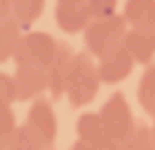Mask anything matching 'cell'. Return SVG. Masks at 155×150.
Instances as JSON below:
<instances>
[{"label": "cell", "mask_w": 155, "mask_h": 150, "mask_svg": "<svg viewBox=\"0 0 155 150\" xmlns=\"http://www.w3.org/2000/svg\"><path fill=\"white\" fill-rule=\"evenodd\" d=\"M138 104L148 116L155 114V63L145 65V70L138 80Z\"/></svg>", "instance_id": "14"}, {"label": "cell", "mask_w": 155, "mask_h": 150, "mask_svg": "<svg viewBox=\"0 0 155 150\" xmlns=\"http://www.w3.org/2000/svg\"><path fill=\"white\" fill-rule=\"evenodd\" d=\"M24 126L29 131H34L46 148H51L53 140H56V135H58V119H56V111H53L51 102L44 99V97L34 99V104L27 111V123Z\"/></svg>", "instance_id": "6"}, {"label": "cell", "mask_w": 155, "mask_h": 150, "mask_svg": "<svg viewBox=\"0 0 155 150\" xmlns=\"http://www.w3.org/2000/svg\"><path fill=\"white\" fill-rule=\"evenodd\" d=\"M56 48H58V41L48 31H24L12 60L17 65H31V68L46 70L56 56Z\"/></svg>", "instance_id": "3"}, {"label": "cell", "mask_w": 155, "mask_h": 150, "mask_svg": "<svg viewBox=\"0 0 155 150\" xmlns=\"http://www.w3.org/2000/svg\"><path fill=\"white\" fill-rule=\"evenodd\" d=\"M10 15H12V2L10 0H0V22L7 19Z\"/></svg>", "instance_id": "21"}, {"label": "cell", "mask_w": 155, "mask_h": 150, "mask_svg": "<svg viewBox=\"0 0 155 150\" xmlns=\"http://www.w3.org/2000/svg\"><path fill=\"white\" fill-rule=\"evenodd\" d=\"M133 68H136V60L126 46H119L111 53L97 58V73H99V80L104 85H116V82L126 80L133 73Z\"/></svg>", "instance_id": "7"}, {"label": "cell", "mask_w": 155, "mask_h": 150, "mask_svg": "<svg viewBox=\"0 0 155 150\" xmlns=\"http://www.w3.org/2000/svg\"><path fill=\"white\" fill-rule=\"evenodd\" d=\"M15 87H17V99L29 102V99H41V94L48 90V77L44 68H31V65H17L15 73Z\"/></svg>", "instance_id": "9"}, {"label": "cell", "mask_w": 155, "mask_h": 150, "mask_svg": "<svg viewBox=\"0 0 155 150\" xmlns=\"http://www.w3.org/2000/svg\"><path fill=\"white\" fill-rule=\"evenodd\" d=\"M73 58H75V53H73L65 44H58L56 56H53V60H51V63H48V68H46L48 92H51V97H53V99H58V97H63V94H65V82H68V75H70Z\"/></svg>", "instance_id": "10"}, {"label": "cell", "mask_w": 155, "mask_h": 150, "mask_svg": "<svg viewBox=\"0 0 155 150\" xmlns=\"http://www.w3.org/2000/svg\"><path fill=\"white\" fill-rule=\"evenodd\" d=\"M116 2L119 0H87V7L92 17H107V15H116Z\"/></svg>", "instance_id": "20"}, {"label": "cell", "mask_w": 155, "mask_h": 150, "mask_svg": "<svg viewBox=\"0 0 155 150\" xmlns=\"http://www.w3.org/2000/svg\"><path fill=\"white\" fill-rule=\"evenodd\" d=\"M7 150H48L44 143H41V138L34 133V131H29L24 123L17 128V133H15V138H12V143H10V148Z\"/></svg>", "instance_id": "16"}, {"label": "cell", "mask_w": 155, "mask_h": 150, "mask_svg": "<svg viewBox=\"0 0 155 150\" xmlns=\"http://www.w3.org/2000/svg\"><path fill=\"white\" fill-rule=\"evenodd\" d=\"M75 131H78V140H85V143L104 148V150H121V143L111 135V131L102 121L99 111H85V114H80L78 123H75Z\"/></svg>", "instance_id": "5"}, {"label": "cell", "mask_w": 155, "mask_h": 150, "mask_svg": "<svg viewBox=\"0 0 155 150\" xmlns=\"http://www.w3.org/2000/svg\"><path fill=\"white\" fill-rule=\"evenodd\" d=\"M17 102V87H15V77L10 73L0 70V109H10V104Z\"/></svg>", "instance_id": "19"}, {"label": "cell", "mask_w": 155, "mask_h": 150, "mask_svg": "<svg viewBox=\"0 0 155 150\" xmlns=\"http://www.w3.org/2000/svg\"><path fill=\"white\" fill-rule=\"evenodd\" d=\"M56 24L61 31L65 34H80L85 31V27L92 19V12L87 7V0H65V2H56Z\"/></svg>", "instance_id": "8"}, {"label": "cell", "mask_w": 155, "mask_h": 150, "mask_svg": "<svg viewBox=\"0 0 155 150\" xmlns=\"http://www.w3.org/2000/svg\"><path fill=\"white\" fill-rule=\"evenodd\" d=\"M121 17L131 29H155V0H126Z\"/></svg>", "instance_id": "12"}, {"label": "cell", "mask_w": 155, "mask_h": 150, "mask_svg": "<svg viewBox=\"0 0 155 150\" xmlns=\"http://www.w3.org/2000/svg\"><path fill=\"white\" fill-rule=\"evenodd\" d=\"M19 123H17V116L12 109H0V150H7L15 133H17Z\"/></svg>", "instance_id": "18"}, {"label": "cell", "mask_w": 155, "mask_h": 150, "mask_svg": "<svg viewBox=\"0 0 155 150\" xmlns=\"http://www.w3.org/2000/svg\"><path fill=\"white\" fill-rule=\"evenodd\" d=\"M56 2H65V0H56Z\"/></svg>", "instance_id": "24"}, {"label": "cell", "mask_w": 155, "mask_h": 150, "mask_svg": "<svg viewBox=\"0 0 155 150\" xmlns=\"http://www.w3.org/2000/svg\"><path fill=\"white\" fill-rule=\"evenodd\" d=\"M70 150H104V148L90 145V143H85V140H78V143H73V145H70Z\"/></svg>", "instance_id": "22"}, {"label": "cell", "mask_w": 155, "mask_h": 150, "mask_svg": "<svg viewBox=\"0 0 155 150\" xmlns=\"http://www.w3.org/2000/svg\"><path fill=\"white\" fill-rule=\"evenodd\" d=\"M102 80L97 73V60L87 51H78L70 65V75L65 82V94L70 106H85L97 97Z\"/></svg>", "instance_id": "2"}, {"label": "cell", "mask_w": 155, "mask_h": 150, "mask_svg": "<svg viewBox=\"0 0 155 150\" xmlns=\"http://www.w3.org/2000/svg\"><path fill=\"white\" fill-rule=\"evenodd\" d=\"M99 116H102V121L107 123V128L111 131V135L119 140V143H124L133 131H136V119H133V111H131V106H128V102H126V97L121 94V92H114L104 104H102V109H99Z\"/></svg>", "instance_id": "4"}, {"label": "cell", "mask_w": 155, "mask_h": 150, "mask_svg": "<svg viewBox=\"0 0 155 150\" xmlns=\"http://www.w3.org/2000/svg\"><path fill=\"white\" fill-rule=\"evenodd\" d=\"M126 19L121 15H107V17H92L90 24L82 31V41H85V51L94 58H102L107 53H111L114 48L124 46L126 41Z\"/></svg>", "instance_id": "1"}, {"label": "cell", "mask_w": 155, "mask_h": 150, "mask_svg": "<svg viewBox=\"0 0 155 150\" xmlns=\"http://www.w3.org/2000/svg\"><path fill=\"white\" fill-rule=\"evenodd\" d=\"M48 150H51V148H48Z\"/></svg>", "instance_id": "25"}, {"label": "cell", "mask_w": 155, "mask_h": 150, "mask_svg": "<svg viewBox=\"0 0 155 150\" xmlns=\"http://www.w3.org/2000/svg\"><path fill=\"white\" fill-rule=\"evenodd\" d=\"M22 36H24V27H22L12 15L0 22V63L15 58Z\"/></svg>", "instance_id": "13"}, {"label": "cell", "mask_w": 155, "mask_h": 150, "mask_svg": "<svg viewBox=\"0 0 155 150\" xmlns=\"http://www.w3.org/2000/svg\"><path fill=\"white\" fill-rule=\"evenodd\" d=\"M124 46L133 56L136 65H150L155 58V29H128Z\"/></svg>", "instance_id": "11"}, {"label": "cell", "mask_w": 155, "mask_h": 150, "mask_svg": "<svg viewBox=\"0 0 155 150\" xmlns=\"http://www.w3.org/2000/svg\"><path fill=\"white\" fill-rule=\"evenodd\" d=\"M12 2V17L24 27V31H29V27L41 17L46 0H10Z\"/></svg>", "instance_id": "15"}, {"label": "cell", "mask_w": 155, "mask_h": 150, "mask_svg": "<svg viewBox=\"0 0 155 150\" xmlns=\"http://www.w3.org/2000/svg\"><path fill=\"white\" fill-rule=\"evenodd\" d=\"M150 138H153V148H155V114L150 116Z\"/></svg>", "instance_id": "23"}, {"label": "cell", "mask_w": 155, "mask_h": 150, "mask_svg": "<svg viewBox=\"0 0 155 150\" xmlns=\"http://www.w3.org/2000/svg\"><path fill=\"white\" fill-rule=\"evenodd\" d=\"M121 150H155L153 148V138H150V126L138 123L136 131L121 143Z\"/></svg>", "instance_id": "17"}]
</instances>
